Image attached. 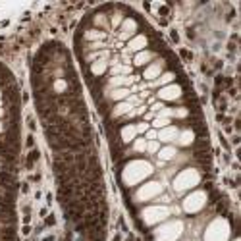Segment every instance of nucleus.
Returning <instances> with one entry per match:
<instances>
[{
	"instance_id": "9",
	"label": "nucleus",
	"mask_w": 241,
	"mask_h": 241,
	"mask_svg": "<svg viewBox=\"0 0 241 241\" xmlns=\"http://www.w3.org/2000/svg\"><path fill=\"white\" fill-rule=\"evenodd\" d=\"M125 93H128V91H116V93H114L112 96H114V99H122V96H124Z\"/></svg>"
},
{
	"instance_id": "12",
	"label": "nucleus",
	"mask_w": 241,
	"mask_h": 241,
	"mask_svg": "<svg viewBox=\"0 0 241 241\" xmlns=\"http://www.w3.org/2000/svg\"><path fill=\"white\" fill-rule=\"evenodd\" d=\"M2 114H4V110H0V116H2Z\"/></svg>"
},
{
	"instance_id": "1",
	"label": "nucleus",
	"mask_w": 241,
	"mask_h": 241,
	"mask_svg": "<svg viewBox=\"0 0 241 241\" xmlns=\"http://www.w3.org/2000/svg\"><path fill=\"white\" fill-rule=\"evenodd\" d=\"M174 135H176V129H174V128H170V129H166V131H162V133H160L162 141H170Z\"/></svg>"
},
{
	"instance_id": "3",
	"label": "nucleus",
	"mask_w": 241,
	"mask_h": 241,
	"mask_svg": "<svg viewBox=\"0 0 241 241\" xmlns=\"http://www.w3.org/2000/svg\"><path fill=\"white\" fill-rule=\"evenodd\" d=\"M145 45V37H139L137 41H133V43H131V48H141Z\"/></svg>"
},
{
	"instance_id": "7",
	"label": "nucleus",
	"mask_w": 241,
	"mask_h": 241,
	"mask_svg": "<svg viewBox=\"0 0 241 241\" xmlns=\"http://www.w3.org/2000/svg\"><path fill=\"white\" fill-rule=\"evenodd\" d=\"M147 149L150 153H156V150H158V143H150V145H147Z\"/></svg>"
},
{
	"instance_id": "6",
	"label": "nucleus",
	"mask_w": 241,
	"mask_h": 241,
	"mask_svg": "<svg viewBox=\"0 0 241 241\" xmlns=\"http://www.w3.org/2000/svg\"><path fill=\"white\" fill-rule=\"evenodd\" d=\"M145 147H147V143H145L143 139H139V141H135V149H137V150H145Z\"/></svg>"
},
{
	"instance_id": "10",
	"label": "nucleus",
	"mask_w": 241,
	"mask_h": 241,
	"mask_svg": "<svg viewBox=\"0 0 241 241\" xmlns=\"http://www.w3.org/2000/svg\"><path fill=\"white\" fill-rule=\"evenodd\" d=\"M156 137V131L153 129V131H147V139H154Z\"/></svg>"
},
{
	"instance_id": "4",
	"label": "nucleus",
	"mask_w": 241,
	"mask_h": 241,
	"mask_svg": "<svg viewBox=\"0 0 241 241\" xmlns=\"http://www.w3.org/2000/svg\"><path fill=\"white\" fill-rule=\"evenodd\" d=\"M168 124H170V120H168V118H158V120L154 122L156 128H160V125H168Z\"/></svg>"
},
{
	"instance_id": "5",
	"label": "nucleus",
	"mask_w": 241,
	"mask_h": 241,
	"mask_svg": "<svg viewBox=\"0 0 241 241\" xmlns=\"http://www.w3.org/2000/svg\"><path fill=\"white\" fill-rule=\"evenodd\" d=\"M172 154H174V149H166V150H162V153H160L162 158H170Z\"/></svg>"
},
{
	"instance_id": "2",
	"label": "nucleus",
	"mask_w": 241,
	"mask_h": 241,
	"mask_svg": "<svg viewBox=\"0 0 241 241\" xmlns=\"http://www.w3.org/2000/svg\"><path fill=\"white\" fill-rule=\"evenodd\" d=\"M128 108H131L129 104H122V106H118L116 110H114V116H120V114H124L125 110H128Z\"/></svg>"
},
{
	"instance_id": "11",
	"label": "nucleus",
	"mask_w": 241,
	"mask_h": 241,
	"mask_svg": "<svg viewBox=\"0 0 241 241\" xmlns=\"http://www.w3.org/2000/svg\"><path fill=\"white\" fill-rule=\"evenodd\" d=\"M0 131H4V128H2V124H0Z\"/></svg>"
},
{
	"instance_id": "8",
	"label": "nucleus",
	"mask_w": 241,
	"mask_h": 241,
	"mask_svg": "<svg viewBox=\"0 0 241 241\" xmlns=\"http://www.w3.org/2000/svg\"><path fill=\"white\" fill-rule=\"evenodd\" d=\"M147 129H149V125H147V124H139L135 131H139V133H143V131H147Z\"/></svg>"
}]
</instances>
